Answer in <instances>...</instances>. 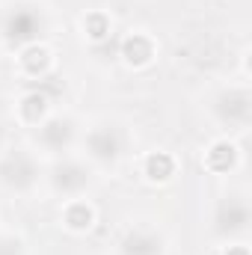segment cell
<instances>
[{
    "label": "cell",
    "mask_w": 252,
    "mask_h": 255,
    "mask_svg": "<svg viewBox=\"0 0 252 255\" xmlns=\"http://www.w3.org/2000/svg\"><path fill=\"white\" fill-rule=\"evenodd\" d=\"M169 169H172L169 157H151V160H148V172H151L154 178H166Z\"/></svg>",
    "instance_id": "cell-1"
}]
</instances>
